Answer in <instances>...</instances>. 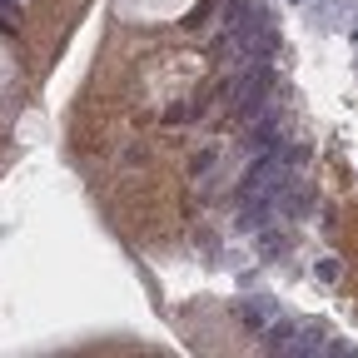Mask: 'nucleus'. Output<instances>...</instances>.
Returning <instances> with one entry per match:
<instances>
[{
	"instance_id": "nucleus-1",
	"label": "nucleus",
	"mask_w": 358,
	"mask_h": 358,
	"mask_svg": "<svg viewBox=\"0 0 358 358\" xmlns=\"http://www.w3.org/2000/svg\"><path fill=\"white\" fill-rule=\"evenodd\" d=\"M15 20H20V6H15V0H0V25L15 30Z\"/></svg>"
}]
</instances>
